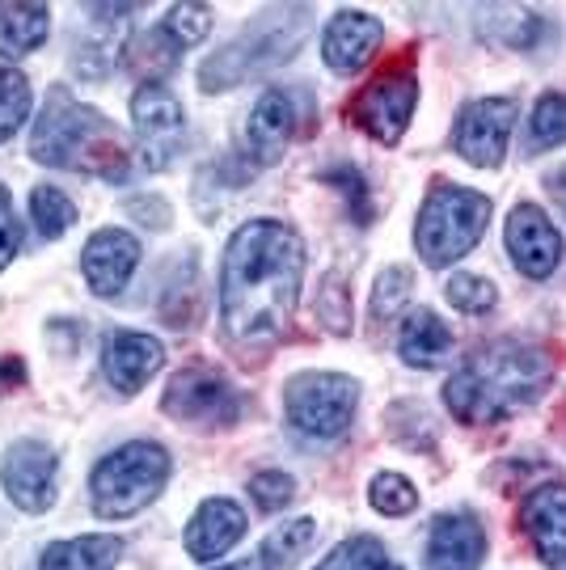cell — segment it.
I'll list each match as a JSON object with an SVG mask.
<instances>
[{
    "instance_id": "cell-33",
    "label": "cell",
    "mask_w": 566,
    "mask_h": 570,
    "mask_svg": "<svg viewBox=\"0 0 566 570\" xmlns=\"http://www.w3.org/2000/svg\"><path fill=\"white\" fill-rule=\"evenodd\" d=\"M368 499L381 515H410L419 508V490L410 487L402 473H377L368 487Z\"/></svg>"
},
{
    "instance_id": "cell-24",
    "label": "cell",
    "mask_w": 566,
    "mask_h": 570,
    "mask_svg": "<svg viewBox=\"0 0 566 570\" xmlns=\"http://www.w3.org/2000/svg\"><path fill=\"white\" fill-rule=\"evenodd\" d=\"M51 30V9L47 4H0V56L18 60L42 47Z\"/></svg>"
},
{
    "instance_id": "cell-42",
    "label": "cell",
    "mask_w": 566,
    "mask_h": 570,
    "mask_svg": "<svg viewBox=\"0 0 566 570\" xmlns=\"http://www.w3.org/2000/svg\"><path fill=\"white\" fill-rule=\"evenodd\" d=\"M216 570H263V562H233V567H216Z\"/></svg>"
},
{
    "instance_id": "cell-23",
    "label": "cell",
    "mask_w": 566,
    "mask_h": 570,
    "mask_svg": "<svg viewBox=\"0 0 566 570\" xmlns=\"http://www.w3.org/2000/svg\"><path fill=\"white\" fill-rule=\"evenodd\" d=\"M123 558V537H72L42 550V570H115Z\"/></svg>"
},
{
    "instance_id": "cell-5",
    "label": "cell",
    "mask_w": 566,
    "mask_h": 570,
    "mask_svg": "<svg viewBox=\"0 0 566 570\" xmlns=\"http://www.w3.org/2000/svg\"><path fill=\"white\" fill-rule=\"evenodd\" d=\"M490 225V199L469 190V186L436 183L427 195L419 225H414V245L427 266L461 263L474 245L482 242Z\"/></svg>"
},
{
    "instance_id": "cell-28",
    "label": "cell",
    "mask_w": 566,
    "mask_h": 570,
    "mask_svg": "<svg viewBox=\"0 0 566 570\" xmlns=\"http://www.w3.org/2000/svg\"><path fill=\"white\" fill-rule=\"evenodd\" d=\"M26 115H30V81H26V72L4 63L0 68V144L13 140Z\"/></svg>"
},
{
    "instance_id": "cell-36",
    "label": "cell",
    "mask_w": 566,
    "mask_h": 570,
    "mask_svg": "<svg viewBox=\"0 0 566 570\" xmlns=\"http://www.w3.org/2000/svg\"><path fill=\"white\" fill-rule=\"evenodd\" d=\"M292 494H296V482H292L283 469H263V473H254V478H250V499H254L263 511L287 508V503H292Z\"/></svg>"
},
{
    "instance_id": "cell-26",
    "label": "cell",
    "mask_w": 566,
    "mask_h": 570,
    "mask_svg": "<svg viewBox=\"0 0 566 570\" xmlns=\"http://www.w3.org/2000/svg\"><path fill=\"white\" fill-rule=\"evenodd\" d=\"M313 537H318V524H313V520H292V524H283V529H275L266 537L258 562H263L266 570H292L304 553L313 550Z\"/></svg>"
},
{
    "instance_id": "cell-22",
    "label": "cell",
    "mask_w": 566,
    "mask_h": 570,
    "mask_svg": "<svg viewBox=\"0 0 566 570\" xmlns=\"http://www.w3.org/2000/svg\"><path fill=\"white\" fill-rule=\"evenodd\" d=\"M448 351H452V330L431 313V308H414L406 313L402 334H398V355L410 367H445Z\"/></svg>"
},
{
    "instance_id": "cell-29",
    "label": "cell",
    "mask_w": 566,
    "mask_h": 570,
    "mask_svg": "<svg viewBox=\"0 0 566 570\" xmlns=\"http://www.w3.org/2000/svg\"><path fill=\"white\" fill-rule=\"evenodd\" d=\"M30 216H35V228H39L42 237H64L68 225L77 220V207L72 199L56 190V186H35V195H30Z\"/></svg>"
},
{
    "instance_id": "cell-14",
    "label": "cell",
    "mask_w": 566,
    "mask_h": 570,
    "mask_svg": "<svg viewBox=\"0 0 566 570\" xmlns=\"http://www.w3.org/2000/svg\"><path fill=\"white\" fill-rule=\"evenodd\" d=\"M131 18H136L131 4H94L89 9V21H85V30L72 42V63H77L81 77L98 81L119 63Z\"/></svg>"
},
{
    "instance_id": "cell-3",
    "label": "cell",
    "mask_w": 566,
    "mask_h": 570,
    "mask_svg": "<svg viewBox=\"0 0 566 570\" xmlns=\"http://www.w3.org/2000/svg\"><path fill=\"white\" fill-rule=\"evenodd\" d=\"M30 157L51 169H77V174H94L110 183L127 178V165H131L119 127L101 110L77 102L68 89L47 94V106L30 136Z\"/></svg>"
},
{
    "instance_id": "cell-8",
    "label": "cell",
    "mask_w": 566,
    "mask_h": 570,
    "mask_svg": "<svg viewBox=\"0 0 566 570\" xmlns=\"http://www.w3.org/2000/svg\"><path fill=\"white\" fill-rule=\"evenodd\" d=\"M165 414L195 428H233L242 419V393L228 385V376L207 364L183 367L165 385Z\"/></svg>"
},
{
    "instance_id": "cell-10",
    "label": "cell",
    "mask_w": 566,
    "mask_h": 570,
    "mask_svg": "<svg viewBox=\"0 0 566 570\" xmlns=\"http://www.w3.org/2000/svg\"><path fill=\"white\" fill-rule=\"evenodd\" d=\"M520 119V106L511 98H478L457 115L452 148L478 169H499L511 144V127Z\"/></svg>"
},
{
    "instance_id": "cell-34",
    "label": "cell",
    "mask_w": 566,
    "mask_h": 570,
    "mask_svg": "<svg viewBox=\"0 0 566 570\" xmlns=\"http://www.w3.org/2000/svg\"><path fill=\"white\" fill-rule=\"evenodd\" d=\"M410 287H414V275L406 266H384V275L377 279V292H372V317L393 322L406 301H410Z\"/></svg>"
},
{
    "instance_id": "cell-21",
    "label": "cell",
    "mask_w": 566,
    "mask_h": 570,
    "mask_svg": "<svg viewBox=\"0 0 566 570\" xmlns=\"http://www.w3.org/2000/svg\"><path fill=\"white\" fill-rule=\"evenodd\" d=\"M242 532H245V511L233 499H212L186 524V553L199 558V562H212V558L233 550L242 541Z\"/></svg>"
},
{
    "instance_id": "cell-39",
    "label": "cell",
    "mask_w": 566,
    "mask_h": 570,
    "mask_svg": "<svg viewBox=\"0 0 566 570\" xmlns=\"http://www.w3.org/2000/svg\"><path fill=\"white\" fill-rule=\"evenodd\" d=\"M131 216H136V220H144V225H153V228L169 225V207H165L157 195H153L148 204H144V199H131Z\"/></svg>"
},
{
    "instance_id": "cell-4",
    "label": "cell",
    "mask_w": 566,
    "mask_h": 570,
    "mask_svg": "<svg viewBox=\"0 0 566 570\" xmlns=\"http://www.w3.org/2000/svg\"><path fill=\"white\" fill-rule=\"evenodd\" d=\"M309 9H271L254 21L237 42L221 47L212 60L199 68V85L207 94H221V89H233V85L258 77L266 68L283 63L296 47L304 42V30H309Z\"/></svg>"
},
{
    "instance_id": "cell-37",
    "label": "cell",
    "mask_w": 566,
    "mask_h": 570,
    "mask_svg": "<svg viewBox=\"0 0 566 570\" xmlns=\"http://www.w3.org/2000/svg\"><path fill=\"white\" fill-rule=\"evenodd\" d=\"M21 249V220L13 212V195L0 186V271L13 263V254Z\"/></svg>"
},
{
    "instance_id": "cell-38",
    "label": "cell",
    "mask_w": 566,
    "mask_h": 570,
    "mask_svg": "<svg viewBox=\"0 0 566 570\" xmlns=\"http://www.w3.org/2000/svg\"><path fill=\"white\" fill-rule=\"evenodd\" d=\"M325 183L343 186L347 204L360 207V216H368V186L360 178V169H351V165H334V169H325Z\"/></svg>"
},
{
    "instance_id": "cell-19",
    "label": "cell",
    "mask_w": 566,
    "mask_h": 570,
    "mask_svg": "<svg viewBox=\"0 0 566 570\" xmlns=\"http://www.w3.org/2000/svg\"><path fill=\"white\" fill-rule=\"evenodd\" d=\"M384 42V30L377 18H368L360 9H339L330 26H325V39H322V56L334 72H360Z\"/></svg>"
},
{
    "instance_id": "cell-18",
    "label": "cell",
    "mask_w": 566,
    "mask_h": 570,
    "mask_svg": "<svg viewBox=\"0 0 566 570\" xmlns=\"http://www.w3.org/2000/svg\"><path fill=\"white\" fill-rule=\"evenodd\" d=\"M520 529L549 570H566V487L546 482L520 503Z\"/></svg>"
},
{
    "instance_id": "cell-40",
    "label": "cell",
    "mask_w": 566,
    "mask_h": 570,
    "mask_svg": "<svg viewBox=\"0 0 566 570\" xmlns=\"http://www.w3.org/2000/svg\"><path fill=\"white\" fill-rule=\"evenodd\" d=\"M546 186H549V195L558 199V207H563V216H566V161L558 165V169H549Z\"/></svg>"
},
{
    "instance_id": "cell-32",
    "label": "cell",
    "mask_w": 566,
    "mask_h": 570,
    "mask_svg": "<svg viewBox=\"0 0 566 570\" xmlns=\"http://www.w3.org/2000/svg\"><path fill=\"white\" fill-rule=\"evenodd\" d=\"M318 322L330 334H347L351 330V284L343 279V271H330L318 287Z\"/></svg>"
},
{
    "instance_id": "cell-16",
    "label": "cell",
    "mask_w": 566,
    "mask_h": 570,
    "mask_svg": "<svg viewBox=\"0 0 566 570\" xmlns=\"http://www.w3.org/2000/svg\"><path fill=\"white\" fill-rule=\"evenodd\" d=\"M486 558V529L474 511H445L436 515L427 537L423 570H478Z\"/></svg>"
},
{
    "instance_id": "cell-15",
    "label": "cell",
    "mask_w": 566,
    "mask_h": 570,
    "mask_svg": "<svg viewBox=\"0 0 566 570\" xmlns=\"http://www.w3.org/2000/svg\"><path fill=\"white\" fill-rule=\"evenodd\" d=\"M136 263H140V242L131 233H123V228H101V233L89 237L81 254L85 284L101 301H115L123 287L131 284Z\"/></svg>"
},
{
    "instance_id": "cell-7",
    "label": "cell",
    "mask_w": 566,
    "mask_h": 570,
    "mask_svg": "<svg viewBox=\"0 0 566 570\" xmlns=\"http://www.w3.org/2000/svg\"><path fill=\"white\" fill-rule=\"evenodd\" d=\"M355 406H360V381H351L343 372H301L283 389L287 428L318 444L343 440L351 431Z\"/></svg>"
},
{
    "instance_id": "cell-20",
    "label": "cell",
    "mask_w": 566,
    "mask_h": 570,
    "mask_svg": "<svg viewBox=\"0 0 566 570\" xmlns=\"http://www.w3.org/2000/svg\"><path fill=\"white\" fill-rule=\"evenodd\" d=\"M296 131V98L283 89H266L258 102L250 106L245 119V148L254 153V161L275 165L283 157V148Z\"/></svg>"
},
{
    "instance_id": "cell-25",
    "label": "cell",
    "mask_w": 566,
    "mask_h": 570,
    "mask_svg": "<svg viewBox=\"0 0 566 570\" xmlns=\"http://www.w3.org/2000/svg\"><path fill=\"white\" fill-rule=\"evenodd\" d=\"M478 21L490 26L482 30L486 39L504 42L511 51H528L537 42H546L549 26L537 18V9H520V4H490V9H478Z\"/></svg>"
},
{
    "instance_id": "cell-13",
    "label": "cell",
    "mask_w": 566,
    "mask_h": 570,
    "mask_svg": "<svg viewBox=\"0 0 566 570\" xmlns=\"http://www.w3.org/2000/svg\"><path fill=\"white\" fill-rule=\"evenodd\" d=\"M504 242L516 271L528 275V279H549L558 271V263H563V237L554 233L549 216L537 204L511 207Z\"/></svg>"
},
{
    "instance_id": "cell-2",
    "label": "cell",
    "mask_w": 566,
    "mask_h": 570,
    "mask_svg": "<svg viewBox=\"0 0 566 570\" xmlns=\"http://www.w3.org/2000/svg\"><path fill=\"white\" fill-rule=\"evenodd\" d=\"M554 381V364L541 346L490 343L474 351L445 381L448 410L469 428H490L533 406Z\"/></svg>"
},
{
    "instance_id": "cell-6",
    "label": "cell",
    "mask_w": 566,
    "mask_h": 570,
    "mask_svg": "<svg viewBox=\"0 0 566 570\" xmlns=\"http://www.w3.org/2000/svg\"><path fill=\"white\" fill-rule=\"evenodd\" d=\"M169 478V452L153 440H131L101 456L89 478V499L101 520H127L140 508H148L165 490Z\"/></svg>"
},
{
    "instance_id": "cell-27",
    "label": "cell",
    "mask_w": 566,
    "mask_h": 570,
    "mask_svg": "<svg viewBox=\"0 0 566 570\" xmlns=\"http://www.w3.org/2000/svg\"><path fill=\"white\" fill-rule=\"evenodd\" d=\"M318 570H402V567L384 553L381 541L351 537V541H343V546H334V550L325 553V562Z\"/></svg>"
},
{
    "instance_id": "cell-17",
    "label": "cell",
    "mask_w": 566,
    "mask_h": 570,
    "mask_svg": "<svg viewBox=\"0 0 566 570\" xmlns=\"http://www.w3.org/2000/svg\"><path fill=\"white\" fill-rule=\"evenodd\" d=\"M162 364H165V346L157 343L153 334L119 330V334H110L106 346H101V372H106V381H110L115 393H123V397L140 393V389L157 376Z\"/></svg>"
},
{
    "instance_id": "cell-31",
    "label": "cell",
    "mask_w": 566,
    "mask_h": 570,
    "mask_svg": "<svg viewBox=\"0 0 566 570\" xmlns=\"http://www.w3.org/2000/svg\"><path fill=\"white\" fill-rule=\"evenodd\" d=\"M207 30H212V9L207 4H174L165 13V26H162V35L169 39L174 51H186V47L203 42Z\"/></svg>"
},
{
    "instance_id": "cell-41",
    "label": "cell",
    "mask_w": 566,
    "mask_h": 570,
    "mask_svg": "<svg viewBox=\"0 0 566 570\" xmlns=\"http://www.w3.org/2000/svg\"><path fill=\"white\" fill-rule=\"evenodd\" d=\"M4 381H13V385H18V381H21V360H0V385H4Z\"/></svg>"
},
{
    "instance_id": "cell-12",
    "label": "cell",
    "mask_w": 566,
    "mask_h": 570,
    "mask_svg": "<svg viewBox=\"0 0 566 570\" xmlns=\"http://www.w3.org/2000/svg\"><path fill=\"white\" fill-rule=\"evenodd\" d=\"M56 452L47 449L42 440H18L13 449L4 452L0 461V482L4 494L18 503L21 511L39 515L56 503Z\"/></svg>"
},
{
    "instance_id": "cell-30",
    "label": "cell",
    "mask_w": 566,
    "mask_h": 570,
    "mask_svg": "<svg viewBox=\"0 0 566 570\" xmlns=\"http://www.w3.org/2000/svg\"><path fill=\"white\" fill-rule=\"evenodd\" d=\"M558 144H566V94H546L528 119V148L541 153Z\"/></svg>"
},
{
    "instance_id": "cell-11",
    "label": "cell",
    "mask_w": 566,
    "mask_h": 570,
    "mask_svg": "<svg viewBox=\"0 0 566 570\" xmlns=\"http://www.w3.org/2000/svg\"><path fill=\"white\" fill-rule=\"evenodd\" d=\"M131 119H136V136L144 148V165L148 169H165L183 153L186 140V115L183 102L165 89L162 81H144L131 98Z\"/></svg>"
},
{
    "instance_id": "cell-35",
    "label": "cell",
    "mask_w": 566,
    "mask_h": 570,
    "mask_svg": "<svg viewBox=\"0 0 566 570\" xmlns=\"http://www.w3.org/2000/svg\"><path fill=\"white\" fill-rule=\"evenodd\" d=\"M445 296L452 308H461V313H486V308H495V301H499V287L490 284V279H482V275H452L445 284Z\"/></svg>"
},
{
    "instance_id": "cell-1",
    "label": "cell",
    "mask_w": 566,
    "mask_h": 570,
    "mask_svg": "<svg viewBox=\"0 0 566 570\" xmlns=\"http://www.w3.org/2000/svg\"><path fill=\"white\" fill-rule=\"evenodd\" d=\"M304 242L280 220H250L233 233L221 266V322L242 355L280 343L301 301Z\"/></svg>"
},
{
    "instance_id": "cell-9",
    "label": "cell",
    "mask_w": 566,
    "mask_h": 570,
    "mask_svg": "<svg viewBox=\"0 0 566 570\" xmlns=\"http://www.w3.org/2000/svg\"><path fill=\"white\" fill-rule=\"evenodd\" d=\"M414 106H419V81H414V72L389 68V72L372 77V81L355 94V102H351V110H347V119L355 122L360 131H368L372 140L398 144L402 140V131L410 127Z\"/></svg>"
}]
</instances>
